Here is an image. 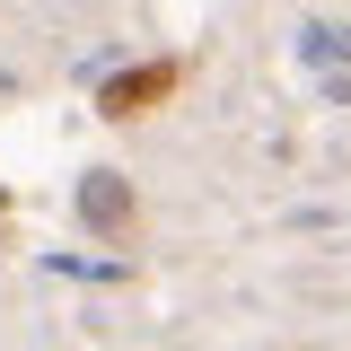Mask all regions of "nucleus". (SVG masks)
I'll return each mask as SVG.
<instances>
[{
    "label": "nucleus",
    "instance_id": "1",
    "mask_svg": "<svg viewBox=\"0 0 351 351\" xmlns=\"http://www.w3.org/2000/svg\"><path fill=\"white\" fill-rule=\"evenodd\" d=\"M299 62H307V71H316V62L351 71V27H343V18H307V27H299Z\"/></svg>",
    "mask_w": 351,
    "mask_h": 351
},
{
    "label": "nucleus",
    "instance_id": "2",
    "mask_svg": "<svg viewBox=\"0 0 351 351\" xmlns=\"http://www.w3.org/2000/svg\"><path fill=\"white\" fill-rule=\"evenodd\" d=\"M80 211L88 219H123V184H114V176H88V184H80Z\"/></svg>",
    "mask_w": 351,
    "mask_h": 351
}]
</instances>
